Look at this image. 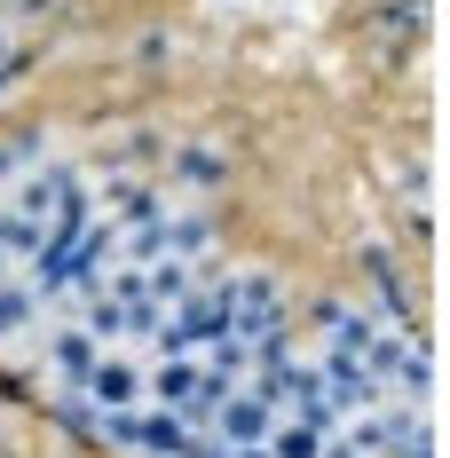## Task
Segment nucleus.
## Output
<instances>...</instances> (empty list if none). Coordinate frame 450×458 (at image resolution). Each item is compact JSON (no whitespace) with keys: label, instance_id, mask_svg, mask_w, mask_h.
<instances>
[{"label":"nucleus","instance_id":"obj_2","mask_svg":"<svg viewBox=\"0 0 450 458\" xmlns=\"http://www.w3.org/2000/svg\"><path fill=\"white\" fill-rule=\"evenodd\" d=\"M80 182H88L80 166H64V158H40V166H24V174H16V190H8V206H0V214H16V222L47 229L55 214H64V198H72Z\"/></svg>","mask_w":450,"mask_h":458},{"label":"nucleus","instance_id":"obj_4","mask_svg":"<svg viewBox=\"0 0 450 458\" xmlns=\"http://www.w3.org/2000/svg\"><path fill=\"white\" fill-rule=\"evenodd\" d=\"M316 395L332 403V419H356V411H379L387 387L356 364V356H316Z\"/></svg>","mask_w":450,"mask_h":458},{"label":"nucleus","instance_id":"obj_13","mask_svg":"<svg viewBox=\"0 0 450 458\" xmlns=\"http://www.w3.org/2000/svg\"><path fill=\"white\" fill-rule=\"evenodd\" d=\"M324 443H332V435H316V427H301V419H276L261 451L269 458H324Z\"/></svg>","mask_w":450,"mask_h":458},{"label":"nucleus","instance_id":"obj_9","mask_svg":"<svg viewBox=\"0 0 450 458\" xmlns=\"http://www.w3.org/2000/svg\"><path fill=\"white\" fill-rule=\"evenodd\" d=\"M95 356H103V348H95L88 332H80V324H64V332L47 340V371H55V387H64V395H80V387H88V371H95Z\"/></svg>","mask_w":450,"mask_h":458},{"label":"nucleus","instance_id":"obj_14","mask_svg":"<svg viewBox=\"0 0 450 458\" xmlns=\"http://www.w3.org/2000/svg\"><path fill=\"white\" fill-rule=\"evenodd\" d=\"M40 237L47 229H32V222H16V214H0V253H8V269H24L32 253H40Z\"/></svg>","mask_w":450,"mask_h":458},{"label":"nucleus","instance_id":"obj_12","mask_svg":"<svg viewBox=\"0 0 450 458\" xmlns=\"http://www.w3.org/2000/svg\"><path fill=\"white\" fill-rule=\"evenodd\" d=\"M32 324H40V301L24 293V276H0V340L32 332Z\"/></svg>","mask_w":450,"mask_h":458},{"label":"nucleus","instance_id":"obj_8","mask_svg":"<svg viewBox=\"0 0 450 458\" xmlns=\"http://www.w3.org/2000/svg\"><path fill=\"white\" fill-rule=\"evenodd\" d=\"M142 395H150V411H190V395H198V356H158V364H142Z\"/></svg>","mask_w":450,"mask_h":458},{"label":"nucleus","instance_id":"obj_15","mask_svg":"<svg viewBox=\"0 0 450 458\" xmlns=\"http://www.w3.org/2000/svg\"><path fill=\"white\" fill-rule=\"evenodd\" d=\"M95 419H103V411H95V403H88V395H64V427H72V435H88V427H95Z\"/></svg>","mask_w":450,"mask_h":458},{"label":"nucleus","instance_id":"obj_11","mask_svg":"<svg viewBox=\"0 0 450 458\" xmlns=\"http://www.w3.org/2000/svg\"><path fill=\"white\" fill-rule=\"evenodd\" d=\"M222 174H229V158L214 142H182L174 150V182L182 190H222Z\"/></svg>","mask_w":450,"mask_h":458},{"label":"nucleus","instance_id":"obj_16","mask_svg":"<svg viewBox=\"0 0 450 458\" xmlns=\"http://www.w3.org/2000/svg\"><path fill=\"white\" fill-rule=\"evenodd\" d=\"M182 458H229V451H222V443H214V435H198V443H190V451H182Z\"/></svg>","mask_w":450,"mask_h":458},{"label":"nucleus","instance_id":"obj_18","mask_svg":"<svg viewBox=\"0 0 450 458\" xmlns=\"http://www.w3.org/2000/svg\"><path fill=\"white\" fill-rule=\"evenodd\" d=\"M0 276H16V269H8V253H0Z\"/></svg>","mask_w":450,"mask_h":458},{"label":"nucleus","instance_id":"obj_10","mask_svg":"<svg viewBox=\"0 0 450 458\" xmlns=\"http://www.w3.org/2000/svg\"><path fill=\"white\" fill-rule=\"evenodd\" d=\"M214 253V222L206 214H166L158 222V261H206Z\"/></svg>","mask_w":450,"mask_h":458},{"label":"nucleus","instance_id":"obj_6","mask_svg":"<svg viewBox=\"0 0 450 458\" xmlns=\"http://www.w3.org/2000/svg\"><path fill=\"white\" fill-rule=\"evenodd\" d=\"M309 324H316V348H324V356H363L371 332H379V317L356 309V301H316Z\"/></svg>","mask_w":450,"mask_h":458},{"label":"nucleus","instance_id":"obj_17","mask_svg":"<svg viewBox=\"0 0 450 458\" xmlns=\"http://www.w3.org/2000/svg\"><path fill=\"white\" fill-rule=\"evenodd\" d=\"M229 458H269V451H229Z\"/></svg>","mask_w":450,"mask_h":458},{"label":"nucleus","instance_id":"obj_1","mask_svg":"<svg viewBox=\"0 0 450 458\" xmlns=\"http://www.w3.org/2000/svg\"><path fill=\"white\" fill-rule=\"evenodd\" d=\"M95 427H103V443H119L127 458H182L198 443L174 411H103Z\"/></svg>","mask_w":450,"mask_h":458},{"label":"nucleus","instance_id":"obj_7","mask_svg":"<svg viewBox=\"0 0 450 458\" xmlns=\"http://www.w3.org/2000/svg\"><path fill=\"white\" fill-rule=\"evenodd\" d=\"M80 395H88L95 411H135V403H142V364H135V356H111V348H103Z\"/></svg>","mask_w":450,"mask_h":458},{"label":"nucleus","instance_id":"obj_3","mask_svg":"<svg viewBox=\"0 0 450 458\" xmlns=\"http://www.w3.org/2000/svg\"><path fill=\"white\" fill-rule=\"evenodd\" d=\"M276 332H284V293H276L269 276H229V340L261 348Z\"/></svg>","mask_w":450,"mask_h":458},{"label":"nucleus","instance_id":"obj_5","mask_svg":"<svg viewBox=\"0 0 450 458\" xmlns=\"http://www.w3.org/2000/svg\"><path fill=\"white\" fill-rule=\"evenodd\" d=\"M269 427H276V403H269V395H253V387H237L222 411L206 419V435H214L222 451H261V443H269Z\"/></svg>","mask_w":450,"mask_h":458}]
</instances>
